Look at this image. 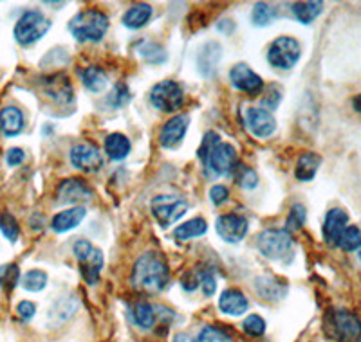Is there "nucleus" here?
<instances>
[{
	"label": "nucleus",
	"instance_id": "obj_1",
	"mask_svg": "<svg viewBox=\"0 0 361 342\" xmlns=\"http://www.w3.org/2000/svg\"><path fill=\"white\" fill-rule=\"evenodd\" d=\"M170 281L169 265L156 253H147L135 261L132 269V285L145 292H161Z\"/></svg>",
	"mask_w": 361,
	"mask_h": 342
},
{
	"label": "nucleus",
	"instance_id": "obj_2",
	"mask_svg": "<svg viewBox=\"0 0 361 342\" xmlns=\"http://www.w3.org/2000/svg\"><path fill=\"white\" fill-rule=\"evenodd\" d=\"M257 247L271 261H289L295 258V240L286 229H266L257 238Z\"/></svg>",
	"mask_w": 361,
	"mask_h": 342
},
{
	"label": "nucleus",
	"instance_id": "obj_3",
	"mask_svg": "<svg viewBox=\"0 0 361 342\" xmlns=\"http://www.w3.org/2000/svg\"><path fill=\"white\" fill-rule=\"evenodd\" d=\"M324 324L325 334L334 342H361V319L349 310H331Z\"/></svg>",
	"mask_w": 361,
	"mask_h": 342
},
{
	"label": "nucleus",
	"instance_id": "obj_4",
	"mask_svg": "<svg viewBox=\"0 0 361 342\" xmlns=\"http://www.w3.org/2000/svg\"><path fill=\"white\" fill-rule=\"evenodd\" d=\"M109 29V18L98 9H85L69 22V31L78 42H99Z\"/></svg>",
	"mask_w": 361,
	"mask_h": 342
},
{
	"label": "nucleus",
	"instance_id": "obj_5",
	"mask_svg": "<svg viewBox=\"0 0 361 342\" xmlns=\"http://www.w3.org/2000/svg\"><path fill=\"white\" fill-rule=\"evenodd\" d=\"M73 253L80 263V272L89 285L99 281V272L103 269V254L99 248L87 240H78L74 243Z\"/></svg>",
	"mask_w": 361,
	"mask_h": 342
},
{
	"label": "nucleus",
	"instance_id": "obj_6",
	"mask_svg": "<svg viewBox=\"0 0 361 342\" xmlns=\"http://www.w3.org/2000/svg\"><path fill=\"white\" fill-rule=\"evenodd\" d=\"M204 164V173L208 179H217L233 173L237 167V151L231 144L219 143L214 150L209 151L202 159Z\"/></svg>",
	"mask_w": 361,
	"mask_h": 342
},
{
	"label": "nucleus",
	"instance_id": "obj_7",
	"mask_svg": "<svg viewBox=\"0 0 361 342\" xmlns=\"http://www.w3.org/2000/svg\"><path fill=\"white\" fill-rule=\"evenodd\" d=\"M51 27V22L37 9H29L18 18L15 25V40L20 45H31L40 40Z\"/></svg>",
	"mask_w": 361,
	"mask_h": 342
},
{
	"label": "nucleus",
	"instance_id": "obj_8",
	"mask_svg": "<svg viewBox=\"0 0 361 342\" xmlns=\"http://www.w3.org/2000/svg\"><path fill=\"white\" fill-rule=\"evenodd\" d=\"M302 47L293 37H279L267 49V61L279 70H289L298 63Z\"/></svg>",
	"mask_w": 361,
	"mask_h": 342
},
{
	"label": "nucleus",
	"instance_id": "obj_9",
	"mask_svg": "<svg viewBox=\"0 0 361 342\" xmlns=\"http://www.w3.org/2000/svg\"><path fill=\"white\" fill-rule=\"evenodd\" d=\"M150 209L161 227H170L186 215L188 204L176 195H159L154 196V200L150 202Z\"/></svg>",
	"mask_w": 361,
	"mask_h": 342
},
{
	"label": "nucleus",
	"instance_id": "obj_10",
	"mask_svg": "<svg viewBox=\"0 0 361 342\" xmlns=\"http://www.w3.org/2000/svg\"><path fill=\"white\" fill-rule=\"evenodd\" d=\"M150 103L161 112H176L185 103V90L177 82L164 80L150 90Z\"/></svg>",
	"mask_w": 361,
	"mask_h": 342
},
{
	"label": "nucleus",
	"instance_id": "obj_11",
	"mask_svg": "<svg viewBox=\"0 0 361 342\" xmlns=\"http://www.w3.org/2000/svg\"><path fill=\"white\" fill-rule=\"evenodd\" d=\"M215 229H217V234L226 243H238V241H243L246 238L250 225H247V220L243 215L230 213V215L219 216Z\"/></svg>",
	"mask_w": 361,
	"mask_h": 342
},
{
	"label": "nucleus",
	"instance_id": "obj_12",
	"mask_svg": "<svg viewBox=\"0 0 361 342\" xmlns=\"http://www.w3.org/2000/svg\"><path fill=\"white\" fill-rule=\"evenodd\" d=\"M244 122H246V128L250 130V134L259 139L271 137L276 130L275 118L266 108H246Z\"/></svg>",
	"mask_w": 361,
	"mask_h": 342
},
{
	"label": "nucleus",
	"instance_id": "obj_13",
	"mask_svg": "<svg viewBox=\"0 0 361 342\" xmlns=\"http://www.w3.org/2000/svg\"><path fill=\"white\" fill-rule=\"evenodd\" d=\"M71 163L76 170L83 171V173H96V171L102 170L103 159L102 153L98 151V148L92 146V144H76V146L71 150Z\"/></svg>",
	"mask_w": 361,
	"mask_h": 342
},
{
	"label": "nucleus",
	"instance_id": "obj_14",
	"mask_svg": "<svg viewBox=\"0 0 361 342\" xmlns=\"http://www.w3.org/2000/svg\"><path fill=\"white\" fill-rule=\"evenodd\" d=\"M60 204H83L92 200V189L80 179H67L56 191Z\"/></svg>",
	"mask_w": 361,
	"mask_h": 342
},
{
	"label": "nucleus",
	"instance_id": "obj_15",
	"mask_svg": "<svg viewBox=\"0 0 361 342\" xmlns=\"http://www.w3.org/2000/svg\"><path fill=\"white\" fill-rule=\"evenodd\" d=\"M230 80L235 89L247 92V94H257L264 87L262 77L250 69L246 63H238L230 70Z\"/></svg>",
	"mask_w": 361,
	"mask_h": 342
},
{
	"label": "nucleus",
	"instance_id": "obj_16",
	"mask_svg": "<svg viewBox=\"0 0 361 342\" xmlns=\"http://www.w3.org/2000/svg\"><path fill=\"white\" fill-rule=\"evenodd\" d=\"M190 118L188 115H176L169 119L161 128L159 143L163 148H176L177 144L185 139L186 130H188Z\"/></svg>",
	"mask_w": 361,
	"mask_h": 342
},
{
	"label": "nucleus",
	"instance_id": "obj_17",
	"mask_svg": "<svg viewBox=\"0 0 361 342\" xmlns=\"http://www.w3.org/2000/svg\"><path fill=\"white\" fill-rule=\"evenodd\" d=\"M349 225V215L340 208H334L325 215L324 222V240L327 241L329 245L336 247L338 241H340V236L343 234V231Z\"/></svg>",
	"mask_w": 361,
	"mask_h": 342
},
{
	"label": "nucleus",
	"instance_id": "obj_18",
	"mask_svg": "<svg viewBox=\"0 0 361 342\" xmlns=\"http://www.w3.org/2000/svg\"><path fill=\"white\" fill-rule=\"evenodd\" d=\"M219 308L224 312L226 315H233V317H240L247 312L250 303H247L246 296L237 289H228L221 293L219 299Z\"/></svg>",
	"mask_w": 361,
	"mask_h": 342
},
{
	"label": "nucleus",
	"instance_id": "obj_19",
	"mask_svg": "<svg viewBox=\"0 0 361 342\" xmlns=\"http://www.w3.org/2000/svg\"><path fill=\"white\" fill-rule=\"evenodd\" d=\"M255 290L266 301H280L288 292V285L282 279H276V277L262 276L255 279Z\"/></svg>",
	"mask_w": 361,
	"mask_h": 342
},
{
	"label": "nucleus",
	"instance_id": "obj_20",
	"mask_svg": "<svg viewBox=\"0 0 361 342\" xmlns=\"http://www.w3.org/2000/svg\"><path fill=\"white\" fill-rule=\"evenodd\" d=\"M24 114L17 106H6L0 110V132L6 137H15L24 130Z\"/></svg>",
	"mask_w": 361,
	"mask_h": 342
},
{
	"label": "nucleus",
	"instance_id": "obj_21",
	"mask_svg": "<svg viewBox=\"0 0 361 342\" xmlns=\"http://www.w3.org/2000/svg\"><path fill=\"white\" fill-rule=\"evenodd\" d=\"M87 216L85 208H73V209H67V211H60L56 216L53 218L51 222V227L53 231L56 232H67V231H73V229L78 227L80 224L83 222V218Z\"/></svg>",
	"mask_w": 361,
	"mask_h": 342
},
{
	"label": "nucleus",
	"instance_id": "obj_22",
	"mask_svg": "<svg viewBox=\"0 0 361 342\" xmlns=\"http://www.w3.org/2000/svg\"><path fill=\"white\" fill-rule=\"evenodd\" d=\"M221 45L217 42H209L199 51L197 54V69L202 76H209L217 69V63L221 60Z\"/></svg>",
	"mask_w": 361,
	"mask_h": 342
},
{
	"label": "nucleus",
	"instance_id": "obj_23",
	"mask_svg": "<svg viewBox=\"0 0 361 342\" xmlns=\"http://www.w3.org/2000/svg\"><path fill=\"white\" fill-rule=\"evenodd\" d=\"M322 164V157L318 153H312V151H305V153L300 155L298 163H296L295 175L296 179L302 180V182H309L316 177L318 173V167Z\"/></svg>",
	"mask_w": 361,
	"mask_h": 342
},
{
	"label": "nucleus",
	"instance_id": "obj_24",
	"mask_svg": "<svg viewBox=\"0 0 361 342\" xmlns=\"http://www.w3.org/2000/svg\"><path fill=\"white\" fill-rule=\"evenodd\" d=\"M132 150V144L127 135L123 134H111L105 139V151H107L111 160H123L127 159Z\"/></svg>",
	"mask_w": 361,
	"mask_h": 342
},
{
	"label": "nucleus",
	"instance_id": "obj_25",
	"mask_svg": "<svg viewBox=\"0 0 361 342\" xmlns=\"http://www.w3.org/2000/svg\"><path fill=\"white\" fill-rule=\"evenodd\" d=\"M130 317L134 324L143 330H150L156 324V308L147 301H137L130 306Z\"/></svg>",
	"mask_w": 361,
	"mask_h": 342
},
{
	"label": "nucleus",
	"instance_id": "obj_26",
	"mask_svg": "<svg viewBox=\"0 0 361 342\" xmlns=\"http://www.w3.org/2000/svg\"><path fill=\"white\" fill-rule=\"evenodd\" d=\"M322 11H324V2H318V0H312V2H295L293 4V15L296 17V20L300 24L309 25L320 17Z\"/></svg>",
	"mask_w": 361,
	"mask_h": 342
},
{
	"label": "nucleus",
	"instance_id": "obj_27",
	"mask_svg": "<svg viewBox=\"0 0 361 342\" xmlns=\"http://www.w3.org/2000/svg\"><path fill=\"white\" fill-rule=\"evenodd\" d=\"M152 18V8L148 4H135L125 13L123 25L128 29H141Z\"/></svg>",
	"mask_w": 361,
	"mask_h": 342
},
{
	"label": "nucleus",
	"instance_id": "obj_28",
	"mask_svg": "<svg viewBox=\"0 0 361 342\" xmlns=\"http://www.w3.org/2000/svg\"><path fill=\"white\" fill-rule=\"evenodd\" d=\"M82 82L87 90H90V92H94L96 94V92H102V90L107 87L109 77L107 72H105L102 67L90 65L82 72Z\"/></svg>",
	"mask_w": 361,
	"mask_h": 342
},
{
	"label": "nucleus",
	"instance_id": "obj_29",
	"mask_svg": "<svg viewBox=\"0 0 361 342\" xmlns=\"http://www.w3.org/2000/svg\"><path fill=\"white\" fill-rule=\"evenodd\" d=\"M206 231H208V224L202 218H192V220L180 224L173 231V236H176L177 241H188L192 238L202 236Z\"/></svg>",
	"mask_w": 361,
	"mask_h": 342
},
{
	"label": "nucleus",
	"instance_id": "obj_30",
	"mask_svg": "<svg viewBox=\"0 0 361 342\" xmlns=\"http://www.w3.org/2000/svg\"><path fill=\"white\" fill-rule=\"evenodd\" d=\"M276 9L273 6L266 4V2H257L253 6V13H251V22L257 27H266L271 22L275 20Z\"/></svg>",
	"mask_w": 361,
	"mask_h": 342
},
{
	"label": "nucleus",
	"instance_id": "obj_31",
	"mask_svg": "<svg viewBox=\"0 0 361 342\" xmlns=\"http://www.w3.org/2000/svg\"><path fill=\"white\" fill-rule=\"evenodd\" d=\"M338 247L343 248L345 253H354V251H360L361 229L356 227V225H347V229H345L343 234L340 236V241H338Z\"/></svg>",
	"mask_w": 361,
	"mask_h": 342
},
{
	"label": "nucleus",
	"instance_id": "obj_32",
	"mask_svg": "<svg viewBox=\"0 0 361 342\" xmlns=\"http://www.w3.org/2000/svg\"><path fill=\"white\" fill-rule=\"evenodd\" d=\"M137 54L148 61V63H163L166 60V53L161 45L154 44V42H141L137 45Z\"/></svg>",
	"mask_w": 361,
	"mask_h": 342
},
{
	"label": "nucleus",
	"instance_id": "obj_33",
	"mask_svg": "<svg viewBox=\"0 0 361 342\" xmlns=\"http://www.w3.org/2000/svg\"><path fill=\"white\" fill-rule=\"evenodd\" d=\"M47 285V274L44 270H29L24 277H22V286L27 292H40Z\"/></svg>",
	"mask_w": 361,
	"mask_h": 342
},
{
	"label": "nucleus",
	"instance_id": "obj_34",
	"mask_svg": "<svg viewBox=\"0 0 361 342\" xmlns=\"http://www.w3.org/2000/svg\"><path fill=\"white\" fill-rule=\"evenodd\" d=\"M0 231L8 238L11 243L18 240L20 236V227H18V222L15 220V216L9 215V213H4V215H0Z\"/></svg>",
	"mask_w": 361,
	"mask_h": 342
},
{
	"label": "nucleus",
	"instance_id": "obj_35",
	"mask_svg": "<svg viewBox=\"0 0 361 342\" xmlns=\"http://www.w3.org/2000/svg\"><path fill=\"white\" fill-rule=\"evenodd\" d=\"M235 175H237V184L244 189H253L259 184V177L251 167L244 166V164H237L235 167Z\"/></svg>",
	"mask_w": 361,
	"mask_h": 342
},
{
	"label": "nucleus",
	"instance_id": "obj_36",
	"mask_svg": "<svg viewBox=\"0 0 361 342\" xmlns=\"http://www.w3.org/2000/svg\"><path fill=\"white\" fill-rule=\"evenodd\" d=\"M243 330L246 331L250 337H262V335L266 334V321H264L260 315L253 314L250 315V317L244 319Z\"/></svg>",
	"mask_w": 361,
	"mask_h": 342
},
{
	"label": "nucleus",
	"instance_id": "obj_37",
	"mask_svg": "<svg viewBox=\"0 0 361 342\" xmlns=\"http://www.w3.org/2000/svg\"><path fill=\"white\" fill-rule=\"evenodd\" d=\"M20 270L17 265H4L0 267V286L6 290H13L18 283Z\"/></svg>",
	"mask_w": 361,
	"mask_h": 342
},
{
	"label": "nucleus",
	"instance_id": "obj_38",
	"mask_svg": "<svg viewBox=\"0 0 361 342\" xmlns=\"http://www.w3.org/2000/svg\"><path fill=\"white\" fill-rule=\"evenodd\" d=\"M128 101H130V90H128V87L125 85V83H118L107 99L109 105H112L114 108H121V106L127 105Z\"/></svg>",
	"mask_w": 361,
	"mask_h": 342
},
{
	"label": "nucleus",
	"instance_id": "obj_39",
	"mask_svg": "<svg viewBox=\"0 0 361 342\" xmlns=\"http://www.w3.org/2000/svg\"><path fill=\"white\" fill-rule=\"evenodd\" d=\"M195 342H233V341H231L224 331L215 328V326H206V328H202V331L199 334L197 341Z\"/></svg>",
	"mask_w": 361,
	"mask_h": 342
},
{
	"label": "nucleus",
	"instance_id": "obj_40",
	"mask_svg": "<svg viewBox=\"0 0 361 342\" xmlns=\"http://www.w3.org/2000/svg\"><path fill=\"white\" fill-rule=\"evenodd\" d=\"M305 216H307V213H305L304 205H293L291 213L288 216V227H286V231H296V229L302 227L305 224Z\"/></svg>",
	"mask_w": 361,
	"mask_h": 342
},
{
	"label": "nucleus",
	"instance_id": "obj_41",
	"mask_svg": "<svg viewBox=\"0 0 361 342\" xmlns=\"http://www.w3.org/2000/svg\"><path fill=\"white\" fill-rule=\"evenodd\" d=\"M280 99H282V89L279 85H271L267 90V98L262 99V105L266 106L267 112H271L280 105Z\"/></svg>",
	"mask_w": 361,
	"mask_h": 342
},
{
	"label": "nucleus",
	"instance_id": "obj_42",
	"mask_svg": "<svg viewBox=\"0 0 361 342\" xmlns=\"http://www.w3.org/2000/svg\"><path fill=\"white\" fill-rule=\"evenodd\" d=\"M219 143H221V137H219L215 132H208V134L204 135V139H202V144H201V148H199V151H197L199 159H201V160L204 159L206 155L214 150V148L217 146Z\"/></svg>",
	"mask_w": 361,
	"mask_h": 342
},
{
	"label": "nucleus",
	"instance_id": "obj_43",
	"mask_svg": "<svg viewBox=\"0 0 361 342\" xmlns=\"http://www.w3.org/2000/svg\"><path fill=\"white\" fill-rule=\"evenodd\" d=\"M199 283L202 285V290H204L206 298L214 296L215 290H217V281H215V276L209 272V270H202V272H199Z\"/></svg>",
	"mask_w": 361,
	"mask_h": 342
},
{
	"label": "nucleus",
	"instance_id": "obj_44",
	"mask_svg": "<svg viewBox=\"0 0 361 342\" xmlns=\"http://www.w3.org/2000/svg\"><path fill=\"white\" fill-rule=\"evenodd\" d=\"M17 312H18V315H20V319H24V321H29V319L35 317V312H37V305H35V303H31V301H22V303H18Z\"/></svg>",
	"mask_w": 361,
	"mask_h": 342
},
{
	"label": "nucleus",
	"instance_id": "obj_45",
	"mask_svg": "<svg viewBox=\"0 0 361 342\" xmlns=\"http://www.w3.org/2000/svg\"><path fill=\"white\" fill-rule=\"evenodd\" d=\"M199 285H201V283H199V274L186 272L185 276L180 277V286H183L186 292H193Z\"/></svg>",
	"mask_w": 361,
	"mask_h": 342
},
{
	"label": "nucleus",
	"instance_id": "obj_46",
	"mask_svg": "<svg viewBox=\"0 0 361 342\" xmlns=\"http://www.w3.org/2000/svg\"><path fill=\"white\" fill-rule=\"evenodd\" d=\"M209 200H212L215 205L224 204L226 200H228V189H226L224 186H214V188L209 189Z\"/></svg>",
	"mask_w": 361,
	"mask_h": 342
},
{
	"label": "nucleus",
	"instance_id": "obj_47",
	"mask_svg": "<svg viewBox=\"0 0 361 342\" xmlns=\"http://www.w3.org/2000/svg\"><path fill=\"white\" fill-rule=\"evenodd\" d=\"M24 150H20V148H11V150L6 153V163L9 164V166H18V164L24 163Z\"/></svg>",
	"mask_w": 361,
	"mask_h": 342
},
{
	"label": "nucleus",
	"instance_id": "obj_48",
	"mask_svg": "<svg viewBox=\"0 0 361 342\" xmlns=\"http://www.w3.org/2000/svg\"><path fill=\"white\" fill-rule=\"evenodd\" d=\"M353 106H354V110L360 112V114H361V96H356V98H354Z\"/></svg>",
	"mask_w": 361,
	"mask_h": 342
},
{
	"label": "nucleus",
	"instance_id": "obj_49",
	"mask_svg": "<svg viewBox=\"0 0 361 342\" xmlns=\"http://www.w3.org/2000/svg\"><path fill=\"white\" fill-rule=\"evenodd\" d=\"M176 342H188V341H186L185 335H177V337H176Z\"/></svg>",
	"mask_w": 361,
	"mask_h": 342
},
{
	"label": "nucleus",
	"instance_id": "obj_50",
	"mask_svg": "<svg viewBox=\"0 0 361 342\" xmlns=\"http://www.w3.org/2000/svg\"><path fill=\"white\" fill-rule=\"evenodd\" d=\"M357 256H360V261H361V247H360V251H357Z\"/></svg>",
	"mask_w": 361,
	"mask_h": 342
}]
</instances>
